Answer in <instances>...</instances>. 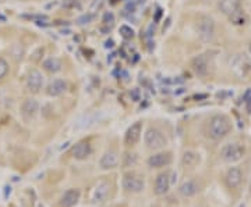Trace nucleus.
<instances>
[{
	"mask_svg": "<svg viewBox=\"0 0 251 207\" xmlns=\"http://www.w3.org/2000/svg\"><path fill=\"white\" fill-rule=\"evenodd\" d=\"M232 129V123L230 120L223 116V114H216L209 120L208 124V134L215 141H221L228 135Z\"/></svg>",
	"mask_w": 251,
	"mask_h": 207,
	"instance_id": "1",
	"label": "nucleus"
},
{
	"mask_svg": "<svg viewBox=\"0 0 251 207\" xmlns=\"http://www.w3.org/2000/svg\"><path fill=\"white\" fill-rule=\"evenodd\" d=\"M111 184L106 180L96 181L90 190V200L93 205H102L109 198Z\"/></svg>",
	"mask_w": 251,
	"mask_h": 207,
	"instance_id": "2",
	"label": "nucleus"
},
{
	"mask_svg": "<svg viewBox=\"0 0 251 207\" xmlns=\"http://www.w3.org/2000/svg\"><path fill=\"white\" fill-rule=\"evenodd\" d=\"M195 29H197V34H198L201 41L209 42L215 35L214 20L211 17H208V16H201V17H198Z\"/></svg>",
	"mask_w": 251,
	"mask_h": 207,
	"instance_id": "3",
	"label": "nucleus"
},
{
	"mask_svg": "<svg viewBox=\"0 0 251 207\" xmlns=\"http://www.w3.org/2000/svg\"><path fill=\"white\" fill-rule=\"evenodd\" d=\"M144 142L147 145V147L157 150V149H162L166 146L167 139L162 131H159L157 128H149L144 135Z\"/></svg>",
	"mask_w": 251,
	"mask_h": 207,
	"instance_id": "4",
	"label": "nucleus"
},
{
	"mask_svg": "<svg viewBox=\"0 0 251 207\" xmlns=\"http://www.w3.org/2000/svg\"><path fill=\"white\" fill-rule=\"evenodd\" d=\"M244 153H246V149L240 144L225 145L222 147V150H221V156H222L223 162L230 163V164L242 160Z\"/></svg>",
	"mask_w": 251,
	"mask_h": 207,
	"instance_id": "5",
	"label": "nucleus"
},
{
	"mask_svg": "<svg viewBox=\"0 0 251 207\" xmlns=\"http://www.w3.org/2000/svg\"><path fill=\"white\" fill-rule=\"evenodd\" d=\"M123 188L127 192H131V193H139L145 188V182H144V178L138 174L129 172L123 178Z\"/></svg>",
	"mask_w": 251,
	"mask_h": 207,
	"instance_id": "6",
	"label": "nucleus"
},
{
	"mask_svg": "<svg viewBox=\"0 0 251 207\" xmlns=\"http://www.w3.org/2000/svg\"><path fill=\"white\" fill-rule=\"evenodd\" d=\"M250 60L246 54H237L232 60V70L239 77H244L250 71Z\"/></svg>",
	"mask_w": 251,
	"mask_h": 207,
	"instance_id": "7",
	"label": "nucleus"
},
{
	"mask_svg": "<svg viewBox=\"0 0 251 207\" xmlns=\"http://www.w3.org/2000/svg\"><path fill=\"white\" fill-rule=\"evenodd\" d=\"M208 67H209V62H208L206 54L195 56L194 59L191 60V68H193V71H194L198 77H204V75H206Z\"/></svg>",
	"mask_w": 251,
	"mask_h": 207,
	"instance_id": "8",
	"label": "nucleus"
},
{
	"mask_svg": "<svg viewBox=\"0 0 251 207\" xmlns=\"http://www.w3.org/2000/svg\"><path fill=\"white\" fill-rule=\"evenodd\" d=\"M170 163H172V154L167 152L152 154L148 159V166L151 168H162V167L169 166Z\"/></svg>",
	"mask_w": 251,
	"mask_h": 207,
	"instance_id": "9",
	"label": "nucleus"
},
{
	"mask_svg": "<svg viewBox=\"0 0 251 207\" xmlns=\"http://www.w3.org/2000/svg\"><path fill=\"white\" fill-rule=\"evenodd\" d=\"M42 85H44V77H42L41 72L37 71V70H32L28 74L27 88L29 92L38 93L41 90V88H42Z\"/></svg>",
	"mask_w": 251,
	"mask_h": 207,
	"instance_id": "10",
	"label": "nucleus"
},
{
	"mask_svg": "<svg viewBox=\"0 0 251 207\" xmlns=\"http://www.w3.org/2000/svg\"><path fill=\"white\" fill-rule=\"evenodd\" d=\"M170 174L169 172H162V174H159L158 177H157V180H155V186H154V192L159 195V196H162V195H165L167 193V190L170 188Z\"/></svg>",
	"mask_w": 251,
	"mask_h": 207,
	"instance_id": "11",
	"label": "nucleus"
},
{
	"mask_svg": "<svg viewBox=\"0 0 251 207\" xmlns=\"http://www.w3.org/2000/svg\"><path fill=\"white\" fill-rule=\"evenodd\" d=\"M80 196H81V192H80V189H77V188L66 190L65 193L62 195V198H60V206L74 207L78 203Z\"/></svg>",
	"mask_w": 251,
	"mask_h": 207,
	"instance_id": "12",
	"label": "nucleus"
},
{
	"mask_svg": "<svg viewBox=\"0 0 251 207\" xmlns=\"http://www.w3.org/2000/svg\"><path fill=\"white\" fill-rule=\"evenodd\" d=\"M226 185L230 188V189H236L237 186H240L243 181V174L240 171V168L237 167H230L228 172H226Z\"/></svg>",
	"mask_w": 251,
	"mask_h": 207,
	"instance_id": "13",
	"label": "nucleus"
},
{
	"mask_svg": "<svg viewBox=\"0 0 251 207\" xmlns=\"http://www.w3.org/2000/svg\"><path fill=\"white\" fill-rule=\"evenodd\" d=\"M141 132H142V125L141 123H134L133 125L127 129L126 132V136H124V142L127 146H133L136 145L139 141L141 138Z\"/></svg>",
	"mask_w": 251,
	"mask_h": 207,
	"instance_id": "14",
	"label": "nucleus"
},
{
	"mask_svg": "<svg viewBox=\"0 0 251 207\" xmlns=\"http://www.w3.org/2000/svg\"><path fill=\"white\" fill-rule=\"evenodd\" d=\"M242 6V0H221L219 3V9L225 16L232 17L233 14H236Z\"/></svg>",
	"mask_w": 251,
	"mask_h": 207,
	"instance_id": "15",
	"label": "nucleus"
},
{
	"mask_svg": "<svg viewBox=\"0 0 251 207\" xmlns=\"http://www.w3.org/2000/svg\"><path fill=\"white\" fill-rule=\"evenodd\" d=\"M71 153H73V157L77 159V160H85L92 153V147H91V145L88 144V142H78L73 147Z\"/></svg>",
	"mask_w": 251,
	"mask_h": 207,
	"instance_id": "16",
	"label": "nucleus"
},
{
	"mask_svg": "<svg viewBox=\"0 0 251 207\" xmlns=\"http://www.w3.org/2000/svg\"><path fill=\"white\" fill-rule=\"evenodd\" d=\"M198 190H200V186H198V184L194 180H187L180 185L179 193L183 198H191V196H194V195L198 193Z\"/></svg>",
	"mask_w": 251,
	"mask_h": 207,
	"instance_id": "17",
	"label": "nucleus"
},
{
	"mask_svg": "<svg viewBox=\"0 0 251 207\" xmlns=\"http://www.w3.org/2000/svg\"><path fill=\"white\" fill-rule=\"evenodd\" d=\"M67 89V83H66L63 80H53V81L50 82L49 85H47L46 88V93L49 96H60V95H63Z\"/></svg>",
	"mask_w": 251,
	"mask_h": 207,
	"instance_id": "18",
	"label": "nucleus"
},
{
	"mask_svg": "<svg viewBox=\"0 0 251 207\" xmlns=\"http://www.w3.org/2000/svg\"><path fill=\"white\" fill-rule=\"evenodd\" d=\"M99 164H101V167H102L103 170H112V168L117 167V164H119V156H117V153H114V152H106L102 156Z\"/></svg>",
	"mask_w": 251,
	"mask_h": 207,
	"instance_id": "19",
	"label": "nucleus"
},
{
	"mask_svg": "<svg viewBox=\"0 0 251 207\" xmlns=\"http://www.w3.org/2000/svg\"><path fill=\"white\" fill-rule=\"evenodd\" d=\"M39 104L35 99H27L21 106V113L25 118H32L37 114Z\"/></svg>",
	"mask_w": 251,
	"mask_h": 207,
	"instance_id": "20",
	"label": "nucleus"
},
{
	"mask_svg": "<svg viewBox=\"0 0 251 207\" xmlns=\"http://www.w3.org/2000/svg\"><path fill=\"white\" fill-rule=\"evenodd\" d=\"M44 68L46 70L47 72H52V74H56L62 70V62L56 57H49L44 62Z\"/></svg>",
	"mask_w": 251,
	"mask_h": 207,
	"instance_id": "21",
	"label": "nucleus"
},
{
	"mask_svg": "<svg viewBox=\"0 0 251 207\" xmlns=\"http://www.w3.org/2000/svg\"><path fill=\"white\" fill-rule=\"evenodd\" d=\"M198 162H200V156L194 152H186L183 156V164L186 167H194Z\"/></svg>",
	"mask_w": 251,
	"mask_h": 207,
	"instance_id": "22",
	"label": "nucleus"
},
{
	"mask_svg": "<svg viewBox=\"0 0 251 207\" xmlns=\"http://www.w3.org/2000/svg\"><path fill=\"white\" fill-rule=\"evenodd\" d=\"M10 68H9V63L4 60V59H0V81L4 80L9 74Z\"/></svg>",
	"mask_w": 251,
	"mask_h": 207,
	"instance_id": "23",
	"label": "nucleus"
},
{
	"mask_svg": "<svg viewBox=\"0 0 251 207\" xmlns=\"http://www.w3.org/2000/svg\"><path fill=\"white\" fill-rule=\"evenodd\" d=\"M93 20H95V16H93V14H91V13H87V14H83L81 17H78L77 22H78L80 25H85V24H90V22H92Z\"/></svg>",
	"mask_w": 251,
	"mask_h": 207,
	"instance_id": "24",
	"label": "nucleus"
},
{
	"mask_svg": "<svg viewBox=\"0 0 251 207\" xmlns=\"http://www.w3.org/2000/svg\"><path fill=\"white\" fill-rule=\"evenodd\" d=\"M120 34L124 39H133L134 38V31L130 27H127V25H121Z\"/></svg>",
	"mask_w": 251,
	"mask_h": 207,
	"instance_id": "25",
	"label": "nucleus"
},
{
	"mask_svg": "<svg viewBox=\"0 0 251 207\" xmlns=\"http://www.w3.org/2000/svg\"><path fill=\"white\" fill-rule=\"evenodd\" d=\"M136 163H137V156L134 153H127L124 156V166H126V167H131V166H134Z\"/></svg>",
	"mask_w": 251,
	"mask_h": 207,
	"instance_id": "26",
	"label": "nucleus"
},
{
	"mask_svg": "<svg viewBox=\"0 0 251 207\" xmlns=\"http://www.w3.org/2000/svg\"><path fill=\"white\" fill-rule=\"evenodd\" d=\"M103 22L106 24V25H113L114 24V16L112 14V13H105V16H103Z\"/></svg>",
	"mask_w": 251,
	"mask_h": 207,
	"instance_id": "27",
	"label": "nucleus"
},
{
	"mask_svg": "<svg viewBox=\"0 0 251 207\" xmlns=\"http://www.w3.org/2000/svg\"><path fill=\"white\" fill-rule=\"evenodd\" d=\"M105 46H106V47H112V46H113V41H108Z\"/></svg>",
	"mask_w": 251,
	"mask_h": 207,
	"instance_id": "28",
	"label": "nucleus"
},
{
	"mask_svg": "<svg viewBox=\"0 0 251 207\" xmlns=\"http://www.w3.org/2000/svg\"><path fill=\"white\" fill-rule=\"evenodd\" d=\"M250 54H251V45H250Z\"/></svg>",
	"mask_w": 251,
	"mask_h": 207,
	"instance_id": "29",
	"label": "nucleus"
}]
</instances>
